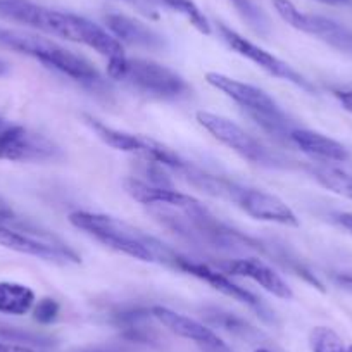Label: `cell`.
<instances>
[{"label":"cell","mask_w":352,"mask_h":352,"mask_svg":"<svg viewBox=\"0 0 352 352\" xmlns=\"http://www.w3.org/2000/svg\"><path fill=\"white\" fill-rule=\"evenodd\" d=\"M4 124H6V120H2V118H0V128L4 126Z\"/></svg>","instance_id":"obj_32"},{"label":"cell","mask_w":352,"mask_h":352,"mask_svg":"<svg viewBox=\"0 0 352 352\" xmlns=\"http://www.w3.org/2000/svg\"><path fill=\"white\" fill-rule=\"evenodd\" d=\"M333 280L342 290L352 294V275H347V273H345V275H337Z\"/></svg>","instance_id":"obj_29"},{"label":"cell","mask_w":352,"mask_h":352,"mask_svg":"<svg viewBox=\"0 0 352 352\" xmlns=\"http://www.w3.org/2000/svg\"><path fill=\"white\" fill-rule=\"evenodd\" d=\"M218 32H219V35H221L223 42H225L226 45L233 50V52H236L239 56L249 59L250 63H254L257 67H261L263 71H266L268 74H272V76L280 78V80L290 81V83H294L296 87L302 88V90H306V92L314 94L313 83H311L309 80H306V78H304L299 71L294 69L290 64H287L285 60H282L280 57L273 56L272 52L264 50L263 47L256 45V43H252L250 40H247L245 36H242L240 33H236L235 30L228 28V26L221 25V23L218 25Z\"/></svg>","instance_id":"obj_11"},{"label":"cell","mask_w":352,"mask_h":352,"mask_svg":"<svg viewBox=\"0 0 352 352\" xmlns=\"http://www.w3.org/2000/svg\"><path fill=\"white\" fill-rule=\"evenodd\" d=\"M123 185L124 190H126V194L131 199L140 202L142 206H148V208L190 211V209L202 204L201 201H197L192 195L175 190V188L168 187V185H155L151 184V182L142 180V178H135V176L126 178Z\"/></svg>","instance_id":"obj_13"},{"label":"cell","mask_w":352,"mask_h":352,"mask_svg":"<svg viewBox=\"0 0 352 352\" xmlns=\"http://www.w3.org/2000/svg\"><path fill=\"white\" fill-rule=\"evenodd\" d=\"M221 272H225L230 276H242V278L252 280L254 283L261 285L266 292L273 294L278 299H294V292L289 287V283L268 263H264L263 259H257V257L230 259L228 263L221 264Z\"/></svg>","instance_id":"obj_14"},{"label":"cell","mask_w":352,"mask_h":352,"mask_svg":"<svg viewBox=\"0 0 352 352\" xmlns=\"http://www.w3.org/2000/svg\"><path fill=\"white\" fill-rule=\"evenodd\" d=\"M162 2H164L169 9L185 16V19H187L197 32H201L202 35H211V23L208 21L204 12L197 8V4H195L194 0H162Z\"/></svg>","instance_id":"obj_20"},{"label":"cell","mask_w":352,"mask_h":352,"mask_svg":"<svg viewBox=\"0 0 352 352\" xmlns=\"http://www.w3.org/2000/svg\"><path fill=\"white\" fill-rule=\"evenodd\" d=\"M90 352H111V351H100V349H96V351H90Z\"/></svg>","instance_id":"obj_34"},{"label":"cell","mask_w":352,"mask_h":352,"mask_svg":"<svg viewBox=\"0 0 352 352\" xmlns=\"http://www.w3.org/2000/svg\"><path fill=\"white\" fill-rule=\"evenodd\" d=\"M60 148L45 135L21 124L0 128V159L11 162H45L60 157Z\"/></svg>","instance_id":"obj_9"},{"label":"cell","mask_w":352,"mask_h":352,"mask_svg":"<svg viewBox=\"0 0 352 352\" xmlns=\"http://www.w3.org/2000/svg\"><path fill=\"white\" fill-rule=\"evenodd\" d=\"M309 345L313 352H347L349 349L337 331L328 327L313 328L309 335Z\"/></svg>","instance_id":"obj_21"},{"label":"cell","mask_w":352,"mask_h":352,"mask_svg":"<svg viewBox=\"0 0 352 352\" xmlns=\"http://www.w3.org/2000/svg\"><path fill=\"white\" fill-rule=\"evenodd\" d=\"M33 318L35 321H38L40 324H50L57 320L59 316L60 306L56 299H50V297H43L42 300L35 302L33 306Z\"/></svg>","instance_id":"obj_24"},{"label":"cell","mask_w":352,"mask_h":352,"mask_svg":"<svg viewBox=\"0 0 352 352\" xmlns=\"http://www.w3.org/2000/svg\"><path fill=\"white\" fill-rule=\"evenodd\" d=\"M69 223L80 232L87 233L88 236L106 245L107 249L124 254L131 259L144 261V263H161L173 268V263L178 256L159 239L114 216L74 211L69 214Z\"/></svg>","instance_id":"obj_2"},{"label":"cell","mask_w":352,"mask_h":352,"mask_svg":"<svg viewBox=\"0 0 352 352\" xmlns=\"http://www.w3.org/2000/svg\"><path fill=\"white\" fill-rule=\"evenodd\" d=\"M209 320H211L212 323L223 327L225 330L232 331V333H245L247 335L252 331V328H250L245 321H242L240 318H236L235 314L221 313V311H218V309H214L209 313Z\"/></svg>","instance_id":"obj_23"},{"label":"cell","mask_w":352,"mask_h":352,"mask_svg":"<svg viewBox=\"0 0 352 352\" xmlns=\"http://www.w3.org/2000/svg\"><path fill=\"white\" fill-rule=\"evenodd\" d=\"M256 352H270V351H268V349H257Z\"/></svg>","instance_id":"obj_33"},{"label":"cell","mask_w":352,"mask_h":352,"mask_svg":"<svg viewBox=\"0 0 352 352\" xmlns=\"http://www.w3.org/2000/svg\"><path fill=\"white\" fill-rule=\"evenodd\" d=\"M195 120H197V123L201 124L206 131H209L219 144L228 147L230 151L239 154L240 157L245 159V161L252 162V164L268 166V168H280V166H285V161H283L282 155L270 151L268 147H264L256 137L247 133V131L243 130L240 124H236L235 121L228 120V118L225 116H219V114L208 113V111H199V113L195 114Z\"/></svg>","instance_id":"obj_6"},{"label":"cell","mask_w":352,"mask_h":352,"mask_svg":"<svg viewBox=\"0 0 352 352\" xmlns=\"http://www.w3.org/2000/svg\"><path fill=\"white\" fill-rule=\"evenodd\" d=\"M333 96L342 104V107L352 114V90H340V88H337V90H333Z\"/></svg>","instance_id":"obj_25"},{"label":"cell","mask_w":352,"mask_h":352,"mask_svg":"<svg viewBox=\"0 0 352 352\" xmlns=\"http://www.w3.org/2000/svg\"><path fill=\"white\" fill-rule=\"evenodd\" d=\"M0 219L4 221H16V212L8 201L0 195Z\"/></svg>","instance_id":"obj_26"},{"label":"cell","mask_w":352,"mask_h":352,"mask_svg":"<svg viewBox=\"0 0 352 352\" xmlns=\"http://www.w3.org/2000/svg\"><path fill=\"white\" fill-rule=\"evenodd\" d=\"M107 74L152 99L182 100L192 94L187 80L169 66L151 59L128 57L126 54L107 60Z\"/></svg>","instance_id":"obj_3"},{"label":"cell","mask_w":352,"mask_h":352,"mask_svg":"<svg viewBox=\"0 0 352 352\" xmlns=\"http://www.w3.org/2000/svg\"><path fill=\"white\" fill-rule=\"evenodd\" d=\"M151 313L162 327H166L178 337L192 340L204 352H233L221 337H218L211 328L206 327L201 321L194 320V318L176 313V311L164 306H154Z\"/></svg>","instance_id":"obj_12"},{"label":"cell","mask_w":352,"mask_h":352,"mask_svg":"<svg viewBox=\"0 0 352 352\" xmlns=\"http://www.w3.org/2000/svg\"><path fill=\"white\" fill-rule=\"evenodd\" d=\"M347 352H352V345H351V347H349V349H347Z\"/></svg>","instance_id":"obj_35"},{"label":"cell","mask_w":352,"mask_h":352,"mask_svg":"<svg viewBox=\"0 0 352 352\" xmlns=\"http://www.w3.org/2000/svg\"><path fill=\"white\" fill-rule=\"evenodd\" d=\"M311 175H313V178L321 185V187L333 192V194L340 195V197L352 201L351 173H345L342 171V169L333 168V166L321 164V166H314V168L311 169Z\"/></svg>","instance_id":"obj_18"},{"label":"cell","mask_w":352,"mask_h":352,"mask_svg":"<svg viewBox=\"0 0 352 352\" xmlns=\"http://www.w3.org/2000/svg\"><path fill=\"white\" fill-rule=\"evenodd\" d=\"M316 2L327 6H352V0H316Z\"/></svg>","instance_id":"obj_30"},{"label":"cell","mask_w":352,"mask_h":352,"mask_svg":"<svg viewBox=\"0 0 352 352\" xmlns=\"http://www.w3.org/2000/svg\"><path fill=\"white\" fill-rule=\"evenodd\" d=\"M0 352H43V351H36V349L25 347V345L4 344V342H0Z\"/></svg>","instance_id":"obj_28"},{"label":"cell","mask_w":352,"mask_h":352,"mask_svg":"<svg viewBox=\"0 0 352 352\" xmlns=\"http://www.w3.org/2000/svg\"><path fill=\"white\" fill-rule=\"evenodd\" d=\"M289 140L309 157L323 162H345L349 159V152L340 142L327 137L318 131L307 128H294L289 135Z\"/></svg>","instance_id":"obj_16"},{"label":"cell","mask_w":352,"mask_h":352,"mask_svg":"<svg viewBox=\"0 0 352 352\" xmlns=\"http://www.w3.org/2000/svg\"><path fill=\"white\" fill-rule=\"evenodd\" d=\"M333 219L340 228H344L345 232H349L352 235V212H337L333 216Z\"/></svg>","instance_id":"obj_27"},{"label":"cell","mask_w":352,"mask_h":352,"mask_svg":"<svg viewBox=\"0 0 352 352\" xmlns=\"http://www.w3.org/2000/svg\"><path fill=\"white\" fill-rule=\"evenodd\" d=\"M14 223L0 219V245L6 249L56 264H78L81 261V257L57 236L21 225L14 226Z\"/></svg>","instance_id":"obj_7"},{"label":"cell","mask_w":352,"mask_h":352,"mask_svg":"<svg viewBox=\"0 0 352 352\" xmlns=\"http://www.w3.org/2000/svg\"><path fill=\"white\" fill-rule=\"evenodd\" d=\"M36 302L35 292L18 282H0V313L9 316H25Z\"/></svg>","instance_id":"obj_17"},{"label":"cell","mask_w":352,"mask_h":352,"mask_svg":"<svg viewBox=\"0 0 352 352\" xmlns=\"http://www.w3.org/2000/svg\"><path fill=\"white\" fill-rule=\"evenodd\" d=\"M273 6H275L276 12H278L280 18H282L287 25L299 30V32L307 33V35H313L314 19H316V16L300 12L290 0H273Z\"/></svg>","instance_id":"obj_19"},{"label":"cell","mask_w":352,"mask_h":352,"mask_svg":"<svg viewBox=\"0 0 352 352\" xmlns=\"http://www.w3.org/2000/svg\"><path fill=\"white\" fill-rule=\"evenodd\" d=\"M0 18L19 23L47 35L90 47L107 60L124 56V49L107 30L97 23L57 9L45 8L32 0H0Z\"/></svg>","instance_id":"obj_1"},{"label":"cell","mask_w":352,"mask_h":352,"mask_svg":"<svg viewBox=\"0 0 352 352\" xmlns=\"http://www.w3.org/2000/svg\"><path fill=\"white\" fill-rule=\"evenodd\" d=\"M206 80L211 87L239 104L264 131L275 137L289 138L290 131L297 128L294 126V121L287 116L285 111L276 104V100L261 88L243 83L223 73H216V71H209L206 74Z\"/></svg>","instance_id":"obj_5"},{"label":"cell","mask_w":352,"mask_h":352,"mask_svg":"<svg viewBox=\"0 0 352 352\" xmlns=\"http://www.w3.org/2000/svg\"><path fill=\"white\" fill-rule=\"evenodd\" d=\"M230 2L235 6L236 11L242 14V18L245 19V21L249 23L256 32L259 33L266 32V28H268L266 18H264V14L261 12V9H257L256 6H254L252 0H230Z\"/></svg>","instance_id":"obj_22"},{"label":"cell","mask_w":352,"mask_h":352,"mask_svg":"<svg viewBox=\"0 0 352 352\" xmlns=\"http://www.w3.org/2000/svg\"><path fill=\"white\" fill-rule=\"evenodd\" d=\"M83 120L85 123L90 126V130H92L104 144L116 148V151L135 154L138 155V157L144 159V161L157 162V164L169 166V168L175 169H185L188 166V162H185L175 151H171V148L166 147L161 142L154 140V138L145 137V135L128 133V131L123 130H116V128L107 126L102 121L96 120V118L90 116V114H83Z\"/></svg>","instance_id":"obj_8"},{"label":"cell","mask_w":352,"mask_h":352,"mask_svg":"<svg viewBox=\"0 0 352 352\" xmlns=\"http://www.w3.org/2000/svg\"><path fill=\"white\" fill-rule=\"evenodd\" d=\"M0 47L33 57L45 67L59 71L74 81L87 85H96L102 81L99 69L87 57L78 56L73 50L43 36L0 26Z\"/></svg>","instance_id":"obj_4"},{"label":"cell","mask_w":352,"mask_h":352,"mask_svg":"<svg viewBox=\"0 0 352 352\" xmlns=\"http://www.w3.org/2000/svg\"><path fill=\"white\" fill-rule=\"evenodd\" d=\"M8 71H9V64L4 63V60H0V76H4Z\"/></svg>","instance_id":"obj_31"},{"label":"cell","mask_w":352,"mask_h":352,"mask_svg":"<svg viewBox=\"0 0 352 352\" xmlns=\"http://www.w3.org/2000/svg\"><path fill=\"white\" fill-rule=\"evenodd\" d=\"M173 270H180V272L187 273V275L195 276V278L201 280V282L211 285L212 289L218 290V292L223 294V296L232 297L233 300H236V302L240 304H245L247 307L256 311V313L259 314L264 321H268V323H272V321L275 320V316H273L272 311L268 309V306H266V304H264L256 294L243 289V287H240L239 283L232 282L230 275H226V273L221 272V270H214L211 268L209 264L199 263V261H192L188 259V257L180 256V254L176 256L175 263H173Z\"/></svg>","instance_id":"obj_10"},{"label":"cell","mask_w":352,"mask_h":352,"mask_svg":"<svg viewBox=\"0 0 352 352\" xmlns=\"http://www.w3.org/2000/svg\"><path fill=\"white\" fill-rule=\"evenodd\" d=\"M106 26L107 30H109L111 35H113L121 45L126 43V45L142 47V49L151 50L164 47V38H162L157 32L148 28L147 25H144V23L138 21V19L130 18V16L107 14Z\"/></svg>","instance_id":"obj_15"}]
</instances>
